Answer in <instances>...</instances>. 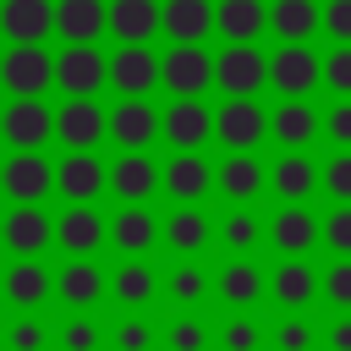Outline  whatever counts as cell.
<instances>
[{
	"label": "cell",
	"instance_id": "6da1fadb",
	"mask_svg": "<svg viewBox=\"0 0 351 351\" xmlns=\"http://www.w3.org/2000/svg\"><path fill=\"white\" fill-rule=\"evenodd\" d=\"M159 88H170V99H203L214 88V49L170 44L159 55Z\"/></svg>",
	"mask_w": 351,
	"mask_h": 351
},
{
	"label": "cell",
	"instance_id": "7a4b0ae2",
	"mask_svg": "<svg viewBox=\"0 0 351 351\" xmlns=\"http://www.w3.org/2000/svg\"><path fill=\"white\" fill-rule=\"evenodd\" d=\"M55 88L66 99H99V88H110V55L99 44H66L55 55Z\"/></svg>",
	"mask_w": 351,
	"mask_h": 351
},
{
	"label": "cell",
	"instance_id": "3957f363",
	"mask_svg": "<svg viewBox=\"0 0 351 351\" xmlns=\"http://www.w3.org/2000/svg\"><path fill=\"white\" fill-rule=\"evenodd\" d=\"M324 82V55L313 44H280L269 49V88L280 99H307Z\"/></svg>",
	"mask_w": 351,
	"mask_h": 351
},
{
	"label": "cell",
	"instance_id": "277c9868",
	"mask_svg": "<svg viewBox=\"0 0 351 351\" xmlns=\"http://www.w3.org/2000/svg\"><path fill=\"white\" fill-rule=\"evenodd\" d=\"M214 137L230 148V154H252L263 137H269V110L252 99V93H236L214 110Z\"/></svg>",
	"mask_w": 351,
	"mask_h": 351
},
{
	"label": "cell",
	"instance_id": "5b68a950",
	"mask_svg": "<svg viewBox=\"0 0 351 351\" xmlns=\"http://www.w3.org/2000/svg\"><path fill=\"white\" fill-rule=\"evenodd\" d=\"M55 192L66 203H99L110 192V165L93 148H66L60 165H55Z\"/></svg>",
	"mask_w": 351,
	"mask_h": 351
},
{
	"label": "cell",
	"instance_id": "8992f818",
	"mask_svg": "<svg viewBox=\"0 0 351 351\" xmlns=\"http://www.w3.org/2000/svg\"><path fill=\"white\" fill-rule=\"evenodd\" d=\"M159 192L170 203H203L214 192V165L203 159V148H170V159L159 165Z\"/></svg>",
	"mask_w": 351,
	"mask_h": 351
},
{
	"label": "cell",
	"instance_id": "52a82bcc",
	"mask_svg": "<svg viewBox=\"0 0 351 351\" xmlns=\"http://www.w3.org/2000/svg\"><path fill=\"white\" fill-rule=\"evenodd\" d=\"M0 88H5L11 99L55 88V55H49L44 44H11V49L0 55Z\"/></svg>",
	"mask_w": 351,
	"mask_h": 351
},
{
	"label": "cell",
	"instance_id": "ba28073f",
	"mask_svg": "<svg viewBox=\"0 0 351 351\" xmlns=\"http://www.w3.org/2000/svg\"><path fill=\"white\" fill-rule=\"evenodd\" d=\"M263 82H269V55L258 44H219V55H214V88L225 99L258 93Z\"/></svg>",
	"mask_w": 351,
	"mask_h": 351
},
{
	"label": "cell",
	"instance_id": "9c48e42d",
	"mask_svg": "<svg viewBox=\"0 0 351 351\" xmlns=\"http://www.w3.org/2000/svg\"><path fill=\"white\" fill-rule=\"evenodd\" d=\"M0 137L11 148H44L55 137V104H44V93H22L0 110Z\"/></svg>",
	"mask_w": 351,
	"mask_h": 351
},
{
	"label": "cell",
	"instance_id": "30bf717a",
	"mask_svg": "<svg viewBox=\"0 0 351 351\" xmlns=\"http://www.w3.org/2000/svg\"><path fill=\"white\" fill-rule=\"evenodd\" d=\"M0 192L11 203H44L55 192V165L44 159V148H16L0 165Z\"/></svg>",
	"mask_w": 351,
	"mask_h": 351
},
{
	"label": "cell",
	"instance_id": "8fae6325",
	"mask_svg": "<svg viewBox=\"0 0 351 351\" xmlns=\"http://www.w3.org/2000/svg\"><path fill=\"white\" fill-rule=\"evenodd\" d=\"M110 137V110L99 99H66L55 104V143L60 148H99Z\"/></svg>",
	"mask_w": 351,
	"mask_h": 351
},
{
	"label": "cell",
	"instance_id": "7c38bea8",
	"mask_svg": "<svg viewBox=\"0 0 351 351\" xmlns=\"http://www.w3.org/2000/svg\"><path fill=\"white\" fill-rule=\"evenodd\" d=\"M0 247H11L16 258H44V247H55V219L44 214V203H11V214L0 219Z\"/></svg>",
	"mask_w": 351,
	"mask_h": 351
},
{
	"label": "cell",
	"instance_id": "4fadbf2b",
	"mask_svg": "<svg viewBox=\"0 0 351 351\" xmlns=\"http://www.w3.org/2000/svg\"><path fill=\"white\" fill-rule=\"evenodd\" d=\"M55 247L71 258H93L99 247H110V219L93 203H66V214L55 219Z\"/></svg>",
	"mask_w": 351,
	"mask_h": 351
},
{
	"label": "cell",
	"instance_id": "5bb4252c",
	"mask_svg": "<svg viewBox=\"0 0 351 351\" xmlns=\"http://www.w3.org/2000/svg\"><path fill=\"white\" fill-rule=\"evenodd\" d=\"M159 137L170 148H203L214 137V104H203V99H170L159 110Z\"/></svg>",
	"mask_w": 351,
	"mask_h": 351
},
{
	"label": "cell",
	"instance_id": "9a60e30c",
	"mask_svg": "<svg viewBox=\"0 0 351 351\" xmlns=\"http://www.w3.org/2000/svg\"><path fill=\"white\" fill-rule=\"evenodd\" d=\"M110 197L121 203H154L159 197V165L148 148H121L110 165Z\"/></svg>",
	"mask_w": 351,
	"mask_h": 351
},
{
	"label": "cell",
	"instance_id": "2e32d148",
	"mask_svg": "<svg viewBox=\"0 0 351 351\" xmlns=\"http://www.w3.org/2000/svg\"><path fill=\"white\" fill-rule=\"evenodd\" d=\"M110 88L121 99H148L159 88V55L148 44H121L110 55Z\"/></svg>",
	"mask_w": 351,
	"mask_h": 351
},
{
	"label": "cell",
	"instance_id": "e0dca14e",
	"mask_svg": "<svg viewBox=\"0 0 351 351\" xmlns=\"http://www.w3.org/2000/svg\"><path fill=\"white\" fill-rule=\"evenodd\" d=\"M263 236H269L274 252H285V258H307V252L318 247V219H313L307 203H280V208L269 214Z\"/></svg>",
	"mask_w": 351,
	"mask_h": 351
},
{
	"label": "cell",
	"instance_id": "ac0fdd59",
	"mask_svg": "<svg viewBox=\"0 0 351 351\" xmlns=\"http://www.w3.org/2000/svg\"><path fill=\"white\" fill-rule=\"evenodd\" d=\"M110 247H115L121 258H148V252L159 247V219H154V208H148V203H121V208L110 214Z\"/></svg>",
	"mask_w": 351,
	"mask_h": 351
},
{
	"label": "cell",
	"instance_id": "d6986e66",
	"mask_svg": "<svg viewBox=\"0 0 351 351\" xmlns=\"http://www.w3.org/2000/svg\"><path fill=\"white\" fill-rule=\"evenodd\" d=\"M159 241H165L176 258H197V252L214 241V219L203 214V203H176V208L159 219Z\"/></svg>",
	"mask_w": 351,
	"mask_h": 351
},
{
	"label": "cell",
	"instance_id": "ffe728a7",
	"mask_svg": "<svg viewBox=\"0 0 351 351\" xmlns=\"http://www.w3.org/2000/svg\"><path fill=\"white\" fill-rule=\"evenodd\" d=\"M263 291H269V274H263V263H252L247 252H236V258L219 263V274H214V296H219L225 307H236V313L258 307Z\"/></svg>",
	"mask_w": 351,
	"mask_h": 351
},
{
	"label": "cell",
	"instance_id": "44dd1931",
	"mask_svg": "<svg viewBox=\"0 0 351 351\" xmlns=\"http://www.w3.org/2000/svg\"><path fill=\"white\" fill-rule=\"evenodd\" d=\"M269 137H274L280 148H313V143L324 137V115H318L307 99H280V104L269 110Z\"/></svg>",
	"mask_w": 351,
	"mask_h": 351
},
{
	"label": "cell",
	"instance_id": "7402d4cb",
	"mask_svg": "<svg viewBox=\"0 0 351 351\" xmlns=\"http://www.w3.org/2000/svg\"><path fill=\"white\" fill-rule=\"evenodd\" d=\"M55 291V274H49V263L44 258H16L5 274H0V296L16 307V313H33V307H44V296Z\"/></svg>",
	"mask_w": 351,
	"mask_h": 351
},
{
	"label": "cell",
	"instance_id": "603a6c76",
	"mask_svg": "<svg viewBox=\"0 0 351 351\" xmlns=\"http://www.w3.org/2000/svg\"><path fill=\"white\" fill-rule=\"evenodd\" d=\"M55 296H60L66 307H77V313H93V307L110 296V274H104L93 258H71V263L55 274Z\"/></svg>",
	"mask_w": 351,
	"mask_h": 351
},
{
	"label": "cell",
	"instance_id": "cb8c5ba5",
	"mask_svg": "<svg viewBox=\"0 0 351 351\" xmlns=\"http://www.w3.org/2000/svg\"><path fill=\"white\" fill-rule=\"evenodd\" d=\"M110 143L115 148H154L159 143V104L148 99H121L110 110Z\"/></svg>",
	"mask_w": 351,
	"mask_h": 351
},
{
	"label": "cell",
	"instance_id": "d4e9b609",
	"mask_svg": "<svg viewBox=\"0 0 351 351\" xmlns=\"http://www.w3.org/2000/svg\"><path fill=\"white\" fill-rule=\"evenodd\" d=\"M0 33L11 44H44L55 33V0H0Z\"/></svg>",
	"mask_w": 351,
	"mask_h": 351
},
{
	"label": "cell",
	"instance_id": "484cf974",
	"mask_svg": "<svg viewBox=\"0 0 351 351\" xmlns=\"http://www.w3.org/2000/svg\"><path fill=\"white\" fill-rule=\"evenodd\" d=\"M214 33L225 44H258L269 33V0H214Z\"/></svg>",
	"mask_w": 351,
	"mask_h": 351
},
{
	"label": "cell",
	"instance_id": "4316f807",
	"mask_svg": "<svg viewBox=\"0 0 351 351\" xmlns=\"http://www.w3.org/2000/svg\"><path fill=\"white\" fill-rule=\"evenodd\" d=\"M159 33L170 44H203L214 33V0H159Z\"/></svg>",
	"mask_w": 351,
	"mask_h": 351
},
{
	"label": "cell",
	"instance_id": "83f0119b",
	"mask_svg": "<svg viewBox=\"0 0 351 351\" xmlns=\"http://www.w3.org/2000/svg\"><path fill=\"white\" fill-rule=\"evenodd\" d=\"M214 186H219L225 203H252V197L269 186V170H263L258 154H225V159L214 165Z\"/></svg>",
	"mask_w": 351,
	"mask_h": 351
},
{
	"label": "cell",
	"instance_id": "f1b7e54d",
	"mask_svg": "<svg viewBox=\"0 0 351 351\" xmlns=\"http://www.w3.org/2000/svg\"><path fill=\"white\" fill-rule=\"evenodd\" d=\"M269 192L280 203H307L318 192V165L307 159V148H285L274 165H269Z\"/></svg>",
	"mask_w": 351,
	"mask_h": 351
},
{
	"label": "cell",
	"instance_id": "f546056e",
	"mask_svg": "<svg viewBox=\"0 0 351 351\" xmlns=\"http://www.w3.org/2000/svg\"><path fill=\"white\" fill-rule=\"evenodd\" d=\"M269 296H274L285 313L313 307V296H318V269H313L307 258H285V263H274V269H269Z\"/></svg>",
	"mask_w": 351,
	"mask_h": 351
},
{
	"label": "cell",
	"instance_id": "4dcf8cb0",
	"mask_svg": "<svg viewBox=\"0 0 351 351\" xmlns=\"http://www.w3.org/2000/svg\"><path fill=\"white\" fill-rule=\"evenodd\" d=\"M55 33L66 44H99L110 33L104 0H55Z\"/></svg>",
	"mask_w": 351,
	"mask_h": 351
},
{
	"label": "cell",
	"instance_id": "1f68e13d",
	"mask_svg": "<svg viewBox=\"0 0 351 351\" xmlns=\"http://www.w3.org/2000/svg\"><path fill=\"white\" fill-rule=\"evenodd\" d=\"M115 44H148L159 33V0H104Z\"/></svg>",
	"mask_w": 351,
	"mask_h": 351
},
{
	"label": "cell",
	"instance_id": "d6a6232c",
	"mask_svg": "<svg viewBox=\"0 0 351 351\" xmlns=\"http://www.w3.org/2000/svg\"><path fill=\"white\" fill-rule=\"evenodd\" d=\"M110 296H115L126 313H143V307L159 296V274L148 269V258H126V263L110 274Z\"/></svg>",
	"mask_w": 351,
	"mask_h": 351
},
{
	"label": "cell",
	"instance_id": "836d02e7",
	"mask_svg": "<svg viewBox=\"0 0 351 351\" xmlns=\"http://www.w3.org/2000/svg\"><path fill=\"white\" fill-rule=\"evenodd\" d=\"M269 33L280 44H313V33H318V0H269Z\"/></svg>",
	"mask_w": 351,
	"mask_h": 351
},
{
	"label": "cell",
	"instance_id": "e575fe53",
	"mask_svg": "<svg viewBox=\"0 0 351 351\" xmlns=\"http://www.w3.org/2000/svg\"><path fill=\"white\" fill-rule=\"evenodd\" d=\"M214 236H219V247H225V252H252V247L263 241V214H258L252 203H230V208L219 214Z\"/></svg>",
	"mask_w": 351,
	"mask_h": 351
},
{
	"label": "cell",
	"instance_id": "d590c367",
	"mask_svg": "<svg viewBox=\"0 0 351 351\" xmlns=\"http://www.w3.org/2000/svg\"><path fill=\"white\" fill-rule=\"evenodd\" d=\"M165 291H170V302H176V307H197V302L214 291V274H208L197 258H181V263H170Z\"/></svg>",
	"mask_w": 351,
	"mask_h": 351
},
{
	"label": "cell",
	"instance_id": "8d00e7d4",
	"mask_svg": "<svg viewBox=\"0 0 351 351\" xmlns=\"http://www.w3.org/2000/svg\"><path fill=\"white\" fill-rule=\"evenodd\" d=\"M214 346H219V351H263V324L247 318V313H236L230 324H219Z\"/></svg>",
	"mask_w": 351,
	"mask_h": 351
},
{
	"label": "cell",
	"instance_id": "74e56055",
	"mask_svg": "<svg viewBox=\"0 0 351 351\" xmlns=\"http://www.w3.org/2000/svg\"><path fill=\"white\" fill-rule=\"evenodd\" d=\"M318 186H324V197L351 203V148H335V154L318 165Z\"/></svg>",
	"mask_w": 351,
	"mask_h": 351
},
{
	"label": "cell",
	"instance_id": "f35d334b",
	"mask_svg": "<svg viewBox=\"0 0 351 351\" xmlns=\"http://www.w3.org/2000/svg\"><path fill=\"white\" fill-rule=\"evenodd\" d=\"M318 247H329L335 258H351V203H335L318 219Z\"/></svg>",
	"mask_w": 351,
	"mask_h": 351
},
{
	"label": "cell",
	"instance_id": "ab89813d",
	"mask_svg": "<svg viewBox=\"0 0 351 351\" xmlns=\"http://www.w3.org/2000/svg\"><path fill=\"white\" fill-rule=\"evenodd\" d=\"M208 346H214V329L203 318H192V313L165 329V351H208Z\"/></svg>",
	"mask_w": 351,
	"mask_h": 351
},
{
	"label": "cell",
	"instance_id": "60d3db41",
	"mask_svg": "<svg viewBox=\"0 0 351 351\" xmlns=\"http://www.w3.org/2000/svg\"><path fill=\"white\" fill-rule=\"evenodd\" d=\"M318 296L340 313H351V258H335L324 274H318Z\"/></svg>",
	"mask_w": 351,
	"mask_h": 351
},
{
	"label": "cell",
	"instance_id": "b9f144b4",
	"mask_svg": "<svg viewBox=\"0 0 351 351\" xmlns=\"http://www.w3.org/2000/svg\"><path fill=\"white\" fill-rule=\"evenodd\" d=\"M110 340H115V351H154V346H159V329H154L148 318H132V313H126Z\"/></svg>",
	"mask_w": 351,
	"mask_h": 351
},
{
	"label": "cell",
	"instance_id": "7bdbcfd3",
	"mask_svg": "<svg viewBox=\"0 0 351 351\" xmlns=\"http://www.w3.org/2000/svg\"><path fill=\"white\" fill-rule=\"evenodd\" d=\"M0 340H5V351H44V346H49V329H44L33 313H22L11 329H0Z\"/></svg>",
	"mask_w": 351,
	"mask_h": 351
},
{
	"label": "cell",
	"instance_id": "ee69618b",
	"mask_svg": "<svg viewBox=\"0 0 351 351\" xmlns=\"http://www.w3.org/2000/svg\"><path fill=\"white\" fill-rule=\"evenodd\" d=\"M324 88L335 99H351V44H335L324 55Z\"/></svg>",
	"mask_w": 351,
	"mask_h": 351
},
{
	"label": "cell",
	"instance_id": "f6af8a7d",
	"mask_svg": "<svg viewBox=\"0 0 351 351\" xmlns=\"http://www.w3.org/2000/svg\"><path fill=\"white\" fill-rule=\"evenodd\" d=\"M104 346V329L93 324V318H71V324H60V351H99Z\"/></svg>",
	"mask_w": 351,
	"mask_h": 351
},
{
	"label": "cell",
	"instance_id": "bcb514c9",
	"mask_svg": "<svg viewBox=\"0 0 351 351\" xmlns=\"http://www.w3.org/2000/svg\"><path fill=\"white\" fill-rule=\"evenodd\" d=\"M269 340H274V351H313V324L291 313V318H280V324H274V335H269Z\"/></svg>",
	"mask_w": 351,
	"mask_h": 351
},
{
	"label": "cell",
	"instance_id": "7dc6e473",
	"mask_svg": "<svg viewBox=\"0 0 351 351\" xmlns=\"http://www.w3.org/2000/svg\"><path fill=\"white\" fill-rule=\"evenodd\" d=\"M318 27H324L335 44H351V0H324V5H318Z\"/></svg>",
	"mask_w": 351,
	"mask_h": 351
},
{
	"label": "cell",
	"instance_id": "c3c4849f",
	"mask_svg": "<svg viewBox=\"0 0 351 351\" xmlns=\"http://www.w3.org/2000/svg\"><path fill=\"white\" fill-rule=\"evenodd\" d=\"M324 137H329L335 148H351V99H335V104L324 110Z\"/></svg>",
	"mask_w": 351,
	"mask_h": 351
},
{
	"label": "cell",
	"instance_id": "681fc988",
	"mask_svg": "<svg viewBox=\"0 0 351 351\" xmlns=\"http://www.w3.org/2000/svg\"><path fill=\"white\" fill-rule=\"evenodd\" d=\"M324 346H329V351H351V313L329 324V335H324Z\"/></svg>",
	"mask_w": 351,
	"mask_h": 351
}]
</instances>
